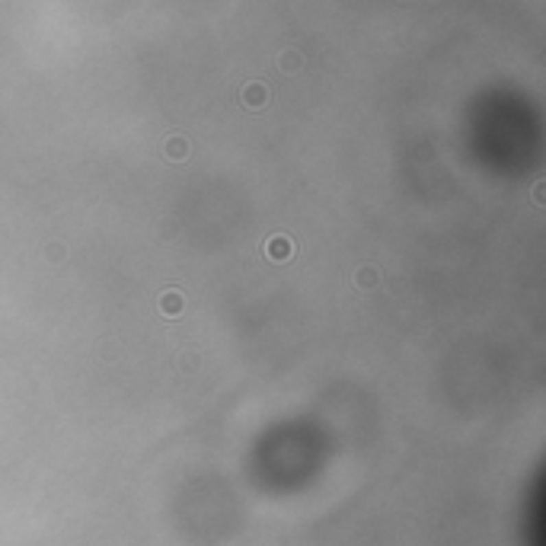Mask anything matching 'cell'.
<instances>
[{"mask_svg": "<svg viewBox=\"0 0 546 546\" xmlns=\"http://www.w3.org/2000/svg\"><path fill=\"white\" fill-rule=\"evenodd\" d=\"M240 99L246 109H262L265 102H269V86H262V84H250L246 90L240 93Z\"/></svg>", "mask_w": 546, "mask_h": 546, "instance_id": "obj_1", "label": "cell"}, {"mask_svg": "<svg viewBox=\"0 0 546 546\" xmlns=\"http://www.w3.org/2000/svg\"><path fill=\"white\" fill-rule=\"evenodd\" d=\"M374 281H377L374 269H361V275H358V285H374Z\"/></svg>", "mask_w": 546, "mask_h": 546, "instance_id": "obj_3", "label": "cell"}, {"mask_svg": "<svg viewBox=\"0 0 546 546\" xmlns=\"http://www.w3.org/2000/svg\"><path fill=\"white\" fill-rule=\"evenodd\" d=\"M265 252H269L272 259H287V256H294V243L285 240V237H275V240H269Z\"/></svg>", "mask_w": 546, "mask_h": 546, "instance_id": "obj_2", "label": "cell"}, {"mask_svg": "<svg viewBox=\"0 0 546 546\" xmlns=\"http://www.w3.org/2000/svg\"><path fill=\"white\" fill-rule=\"evenodd\" d=\"M167 307H169V313H176V310H179V294H176V291H169V294H167Z\"/></svg>", "mask_w": 546, "mask_h": 546, "instance_id": "obj_4", "label": "cell"}]
</instances>
